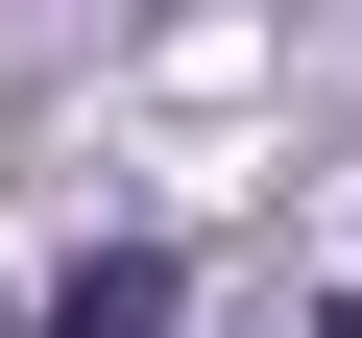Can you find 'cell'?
Segmentation results:
<instances>
[{"instance_id": "6da1fadb", "label": "cell", "mask_w": 362, "mask_h": 338, "mask_svg": "<svg viewBox=\"0 0 362 338\" xmlns=\"http://www.w3.org/2000/svg\"><path fill=\"white\" fill-rule=\"evenodd\" d=\"M25 338H169V242H97V266H49V290H25Z\"/></svg>"}]
</instances>
